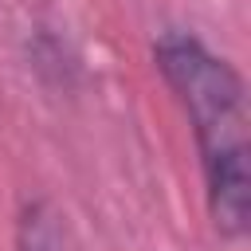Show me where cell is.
Wrapping results in <instances>:
<instances>
[{
	"label": "cell",
	"instance_id": "6da1fadb",
	"mask_svg": "<svg viewBox=\"0 0 251 251\" xmlns=\"http://www.w3.org/2000/svg\"><path fill=\"white\" fill-rule=\"evenodd\" d=\"M165 78L188 106L196 141L204 153L212 220L224 235H243L251 208V165H247V98L239 75L204 51L196 39L165 35L157 47Z\"/></svg>",
	"mask_w": 251,
	"mask_h": 251
},
{
	"label": "cell",
	"instance_id": "7a4b0ae2",
	"mask_svg": "<svg viewBox=\"0 0 251 251\" xmlns=\"http://www.w3.org/2000/svg\"><path fill=\"white\" fill-rule=\"evenodd\" d=\"M63 224L55 216H43V208H31L24 220V251H63Z\"/></svg>",
	"mask_w": 251,
	"mask_h": 251
}]
</instances>
